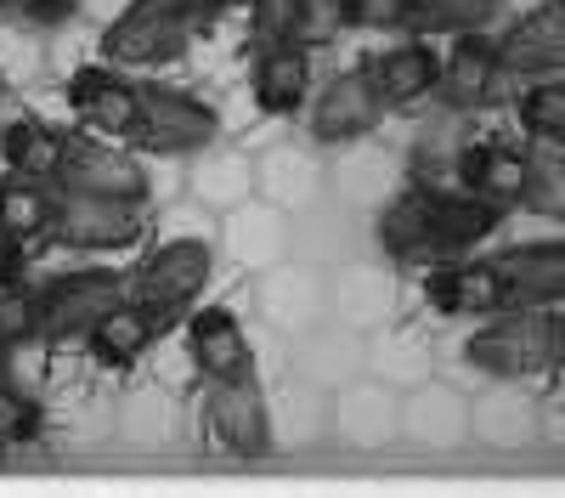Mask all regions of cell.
Instances as JSON below:
<instances>
[{"mask_svg":"<svg viewBox=\"0 0 565 498\" xmlns=\"http://www.w3.org/2000/svg\"><path fill=\"white\" fill-rule=\"evenodd\" d=\"M52 199H57V188L12 170V181H0V239L29 244L40 233H52Z\"/></svg>","mask_w":565,"mask_h":498,"instance_id":"44dd1931","label":"cell"},{"mask_svg":"<svg viewBox=\"0 0 565 498\" xmlns=\"http://www.w3.org/2000/svg\"><path fill=\"white\" fill-rule=\"evenodd\" d=\"M521 125L543 142H565V80L543 74V85H532L521 97Z\"/></svg>","mask_w":565,"mask_h":498,"instance_id":"603a6c76","label":"cell"},{"mask_svg":"<svg viewBox=\"0 0 565 498\" xmlns=\"http://www.w3.org/2000/svg\"><path fill=\"white\" fill-rule=\"evenodd\" d=\"M114 300H125L119 272H74V278H57L40 295V340H52V346L85 340V329L97 324Z\"/></svg>","mask_w":565,"mask_h":498,"instance_id":"8992f818","label":"cell"},{"mask_svg":"<svg viewBox=\"0 0 565 498\" xmlns=\"http://www.w3.org/2000/svg\"><path fill=\"white\" fill-rule=\"evenodd\" d=\"M186 40H193V18H186L175 0H136V7H125V12L108 23L103 52H108V63L153 68V63L181 57Z\"/></svg>","mask_w":565,"mask_h":498,"instance_id":"3957f363","label":"cell"},{"mask_svg":"<svg viewBox=\"0 0 565 498\" xmlns=\"http://www.w3.org/2000/svg\"><path fill=\"white\" fill-rule=\"evenodd\" d=\"M29 340H40V300L7 284L0 289V351H18Z\"/></svg>","mask_w":565,"mask_h":498,"instance_id":"4316f807","label":"cell"},{"mask_svg":"<svg viewBox=\"0 0 565 498\" xmlns=\"http://www.w3.org/2000/svg\"><path fill=\"white\" fill-rule=\"evenodd\" d=\"M0 97H7V80H0Z\"/></svg>","mask_w":565,"mask_h":498,"instance_id":"836d02e7","label":"cell"},{"mask_svg":"<svg viewBox=\"0 0 565 498\" xmlns=\"http://www.w3.org/2000/svg\"><path fill=\"white\" fill-rule=\"evenodd\" d=\"M436 91H441V103H447V108H458V114L498 103V91H503L498 40H487L481 29H463V34H458V45L447 52V63H441Z\"/></svg>","mask_w":565,"mask_h":498,"instance_id":"9c48e42d","label":"cell"},{"mask_svg":"<svg viewBox=\"0 0 565 498\" xmlns=\"http://www.w3.org/2000/svg\"><path fill=\"white\" fill-rule=\"evenodd\" d=\"M68 103L85 125H97L108 136H130L136 125V103H141V85H130L114 68H79L68 80Z\"/></svg>","mask_w":565,"mask_h":498,"instance_id":"e0dca14e","label":"cell"},{"mask_svg":"<svg viewBox=\"0 0 565 498\" xmlns=\"http://www.w3.org/2000/svg\"><path fill=\"white\" fill-rule=\"evenodd\" d=\"M492 7L498 0H413V34H424V29H452V34L481 29L492 18Z\"/></svg>","mask_w":565,"mask_h":498,"instance_id":"cb8c5ba5","label":"cell"},{"mask_svg":"<svg viewBox=\"0 0 565 498\" xmlns=\"http://www.w3.org/2000/svg\"><path fill=\"white\" fill-rule=\"evenodd\" d=\"M210 431L232 447V453H266L271 442V425H266V402L255 391V374L244 380H215V396H210Z\"/></svg>","mask_w":565,"mask_h":498,"instance_id":"9a60e30c","label":"cell"},{"mask_svg":"<svg viewBox=\"0 0 565 498\" xmlns=\"http://www.w3.org/2000/svg\"><path fill=\"white\" fill-rule=\"evenodd\" d=\"M210 136H215V114L204 103H193L186 91H170V85H141L130 142L153 148V153H186V148H204Z\"/></svg>","mask_w":565,"mask_h":498,"instance_id":"5b68a950","label":"cell"},{"mask_svg":"<svg viewBox=\"0 0 565 498\" xmlns=\"http://www.w3.org/2000/svg\"><path fill=\"white\" fill-rule=\"evenodd\" d=\"M18 266H23V244H12V239H0V289H7V284L18 278Z\"/></svg>","mask_w":565,"mask_h":498,"instance_id":"4dcf8cb0","label":"cell"},{"mask_svg":"<svg viewBox=\"0 0 565 498\" xmlns=\"http://www.w3.org/2000/svg\"><path fill=\"white\" fill-rule=\"evenodd\" d=\"M509 306H554L565 300V244H521L492 261Z\"/></svg>","mask_w":565,"mask_h":498,"instance_id":"5bb4252c","label":"cell"},{"mask_svg":"<svg viewBox=\"0 0 565 498\" xmlns=\"http://www.w3.org/2000/svg\"><path fill=\"white\" fill-rule=\"evenodd\" d=\"M554 362H559V369H565V317H559V324H554Z\"/></svg>","mask_w":565,"mask_h":498,"instance_id":"d6a6232c","label":"cell"},{"mask_svg":"<svg viewBox=\"0 0 565 498\" xmlns=\"http://www.w3.org/2000/svg\"><path fill=\"white\" fill-rule=\"evenodd\" d=\"M424 300H430L441 317H492L509 311L503 300V278L492 261H436L430 278H424Z\"/></svg>","mask_w":565,"mask_h":498,"instance_id":"30bf717a","label":"cell"},{"mask_svg":"<svg viewBox=\"0 0 565 498\" xmlns=\"http://www.w3.org/2000/svg\"><path fill=\"white\" fill-rule=\"evenodd\" d=\"M537 215H559L565 221V153H532V176H526V199Z\"/></svg>","mask_w":565,"mask_h":498,"instance_id":"484cf974","label":"cell"},{"mask_svg":"<svg viewBox=\"0 0 565 498\" xmlns=\"http://www.w3.org/2000/svg\"><path fill=\"white\" fill-rule=\"evenodd\" d=\"M12 7L34 23V29H52V23H68L79 0H12Z\"/></svg>","mask_w":565,"mask_h":498,"instance_id":"f546056e","label":"cell"},{"mask_svg":"<svg viewBox=\"0 0 565 498\" xmlns=\"http://www.w3.org/2000/svg\"><path fill=\"white\" fill-rule=\"evenodd\" d=\"M0 153H7V165L29 181H52L57 176V159H63V130L52 125H34V119H18L0 130Z\"/></svg>","mask_w":565,"mask_h":498,"instance_id":"7402d4cb","label":"cell"},{"mask_svg":"<svg viewBox=\"0 0 565 498\" xmlns=\"http://www.w3.org/2000/svg\"><path fill=\"white\" fill-rule=\"evenodd\" d=\"M498 63L503 74H559L565 68V7H537L498 40Z\"/></svg>","mask_w":565,"mask_h":498,"instance_id":"4fadbf2b","label":"cell"},{"mask_svg":"<svg viewBox=\"0 0 565 498\" xmlns=\"http://www.w3.org/2000/svg\"><path fill=\"white\" fill-rule=\"evenodd\" d=\"M380 119H385V97L373 85V74H340L311 114V136L317 142H356Z\"/></svg>","mask_w":565,"mask_h":498,"instance_id":"8fae6325","label":"cell"},{"mask_svg":"<svg viewBox=\"0 0 565 498\" xmlns=\"http://www.w3.org/2000/svg\"><path fill=\"white\" fill-rule=\"evenodd\" d=\"M52 188L108 193V199H148V176H141L136 159H125L114 148H97V142H85V136H63V159H57Z\"/></svg>","mask_w":565,"mask_h":498,"instance_id":"ba28073f","label":"cell"},{"mask_svg":"<svg viewBox=\"0 0 565 498\" xmlns=\"http://www.w3.org/2000/svg\"><path fill=\"white\" fill-rule=\"evenodd\" d=\"M141 199H108V193H68L52 199V233L68 250H125L141 239Z\"/></svg>","mask_w":565,"mask_h":498,"instance_id":"277c9868","label":"cell"},{"mask_svg":"<svg viewBox=\"0 0 565 498\" xmlns=\"http://www.w3.org/2000/svg\"><path fill=\"white\" fill-rule=\"evenodd\" d=\"M186 340H193V357H199V369L210 380H244V374H255L249 340H244V329H238V317H232V311H199L193 329H186Z\"/></svg>","mask_w":565,"mask_h":498,"instance_id":"d6986e66","label":"cell"},{"mask_svg":"<svg viewBox=\"0 0 565 498\" xmlns=\"http://www.w3.org/2000/svg\"><path fill=\"white\" fill-rule=\"evenodd\" d=\"M255 40H300L311 23V0H249Z\"/></svg>","mask_w":565,"mask_h":498,"instance_id":"d4e9b609","label":"cell"},{"mask_svg":"<svg viewBox=\"0 0 565 498\" xmlns=\"http://www.w3.org/2000/svg\"><path fill=\"white\" fill-rule=\"evenodd\" d=\"M175 7H181L186 18H193V23H204V18H215V12H226V7H232V0H175Z\"/></svg>","mask_w":565,"mask_h":498,"instance_id":"1f68e13d","label":"cell"},{"mask_svg":"<svg viewBox=\"0 0 565 498\" xmlns=\"http://www.w3.org/2000/svg\"><path fill=\"white\" fill-rule=\"evenodd\" d=\"M458 170V188L476 193L498 210L521 204L526 199V176H532V153H514V148H498V142H476L452 159Z\"/></svg>","mask_w":565,"mask_h":498,"instance_id":"7c38bea8","label":"cell"},{"mask_svg":"<svg viewBox=\"0 0 565 498\" xmlns=\"http://www.w3.org/2000/svg\"><path fill=\"white\" fill-rule=\"evenodd\" d=\"M45 431V414H40V402L34 396H23V391H12L7 380H0V442H34Z\"/></svg>","mask_w":565,"mask_h":498,"instance_id":"83f0119b","label":"cell"},{"mask_svg":"<svg viewBox=\"0 0 565 498\" xmlns=\"http://www.w3.org/2000/svg\"><path fill=\"white\" fill-rule=\"evenodd\" d=\"M367 74H373V85H380L385 108H413L418 97H430V91H436L441 57L424 40H407V45H391V52L373 63Z\"/></svg>","mask_w":565,"mask_h":498,"instance_id":"ac0fdd59","label":"cell"},{"mask_svg":"<svg viewBox=\"0 0 565 498\" xmlns=\"http://www.w3.org/2000/svg\"><path fill=\"white\" fill-rule=\"evenodd\" d=\"M153 335H159V311H148V306H136L130 295L125 300H114L97 324L85 329V340H90V351H97L103 362H114V369H125V362H136L141 351L153 346Z\"/></svg>","mask_w":565,"mask_h":498,"instance_id":"ffe728a7","label":"cell"},{"mask_svg":"<svg viewBox=\"0 0 565 498\" xmlns=\"http://www.w3.org/2000/svg\"><path fill=\"white\" fill-rule=\"evenodd\" d=\"M351 29H413V0H340Z\"/></svg>","mask_w":565,"mask_h":498,"instance_id":"f1b7e54d","label":"cell"},{"mask_svg":"<svg viewBox=\"0 0 565 498\" xmlns=\"http://www.w3.org/2000/svg\"><path fill=\"white\" fill-rule=\"evenodd\" d=\"M311 97V52L300 40H260L255 57V103L266 114H295Z\"/></svg>","mask_w":565,"mask_h":498,"instance_id":"2e32d148","label":"cell"},{"mask_svg":"<svg viewBox=\"0 0 565 498\" xmlns=\"http://www.w3.org/2000/svg\"><path fill=\"white\" fill-rule=\"evenodd\" d=\"M204 278H210V250H204L199 239H181V244H164L148 266H141L136 278L125 284V295H130L136 306L170 317V311H181L186 300L204 289Z\"/></svg>","mask_w":565,"mask_h":498,"instance_id":"52a82bcc","label":"cell"},{"mask_svg":"<svg viewBox=\"0 0 565 498\" xmlns=\"http://www.w3.org/2000/svg\"><path fill=\"white\" fill-rule=\"evenodd\" d=\"M0 7H7V0H0Z\"/></svg>","mask_w":565,"mask_h":498,"instance_id":"e575fe53","label":"cell"},{"mask_svg":"<svg viewBox=\"0 0 565 498\" xmlns=\"http://www.w3.org/2000/svg\"><path fill=\"white\" fill-rule=\"evenodd\" d=\"M498 226V204L463 188H413L380 215V239L407 266H436L463 250H476Z\"/></svg>","mask_w":565,"mask_h":498,"instance_id":"6da1fadb","label":"cell"},{"mask_svg":"<svg viewBox=\"0 0 565 498\" xmlns=\"http://www.w3.org/2000/svg\"><path fill=\"white\" fill-rule=\"evenodd\" d=\"M554 324L559 317L548 306H509V317L487 324L481 335H469L463 357L487 374H503V380L537 374L554 362Z\"/></svg>","mask_w":565,"mask_h":498,"instance_id":"7a4b0ae2","label":"cell"}]
</instances>
